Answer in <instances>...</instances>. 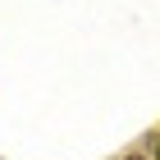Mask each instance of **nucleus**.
Segmentation results:
<instances>
[{
	"instance_id": "f257e3e1",
	"label": "nucleus",
	"mask_w": 160,
	"mask_h": 160,
	"mask_svg": "<svg viewBox=\"0 0 160 160\" xmlns=\"http://www.w3.org/2000/svg\"><path fill=\"white\" fill-rule=\"evenodd\" d=\"M128 160H137V156H128Z\"/></svg>"
}]
</instances>
